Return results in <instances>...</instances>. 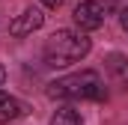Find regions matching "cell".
Masks as SVG:
<instances>
[{
  "mask_svg": "<svg viewBox=\"0 0 128 125\" xmlns=\"http://www.w3.org/2000/svg\"><path fill=\"white\" fill-rule=\"evenodd\" d=\"M113 9L110 0H80L74 9H72V21L80 33H92L98 27H104L107 21V12Z\"/></svg>",
  "mask_w": 128,
  "mask_h": 125,
  "instance_id": "cell-3",
  "label": "cell"
},
{
  "mask_svg": "<svg viewBox=\"0 0 128 125\" xmlns=\"http://www.w3.org/2000/svg\"><path fill=\"white\" fill-rule=\"evenodd\" d=\"M42 24H45V12H42L39 6H27V9H21V15L9 24V33H12L15 39H24V36L36 33Z\"/></svg>",
  "mask_w": 128,
  "mask_h": 125,
  "instance_id": "cell-4",
  "label": "cell"
},
{
  "mask_svg": "<svg viewBox=\"0 0 128 125\" xmlns=\"http://www.w3.org/2000/svg\"><path fill=\"white\" fill-rule=\"evenodd\" d=\"M48 95L60 98V101H101L107 95V90H104V80H101L98 72L84 68V72H74V74L51 80Z\"/></svg>",
  "mask_w": 128,
  "mask_h": 125,
  "instance_id": "cell-2",
  "label": "cell"
},
{
  "mask_svg": "<svg viewBox=\"0 0 128 125\" xmlns=\"http://www.w3.org/2000/svg\"><path fill=\"white\" fill-rule=\"evenodd\" d=\"M90 48H92V42H90L86 33H80V30H57V33H51L45 39V48H42L45 66H51V68H68V66L84 60L90 54Z\"/></svg>",
  "mask_w": 128,
  "mask_h": 125,
  "instance_id": "cell-1",
  "label": "cell"
},
{
  "mask_svg": "<svg viewBox=\"0 0 128 125\" xmlns=\"http://www.w3.org/2000/svg\"><path fill=\"white\" fill-rule=\"evenodd\" d=\"M119 24H122V30L128 33V6L122 9V12H119Z\"/></svg>",
  "mask_w": 128,
  "mask_h": 125,
  "instance_id": "cell-9",
  "label": "cell"
},
{
  "mask_svg": "<svg viewBox=\"0 0 128 125\" xmlns=\"http://www.w3.org/2000/svg\"><path fill=\"white\" fill-rule=\"evenodd\" d=\"M0 84H3V66H0Z\"/></svg>",
  "mask_w": 128,
  "mask_h": 125,
  "instance_id": "cell-10",
  "label": "cell"
},
{
  "mask_svg": "<svg viewBox=\"0 0 128 125\" xmlns=\"http://www.w3.org/2000/svg\"><path fill=\"white\" fill-rule=\"evenodd\" d=\"M39 3H42L45 9H60V6H63V0H39Z\"/></svg>",
  "mask_w": 128,
  "mask_h": 125,
  "instance_id": "cell-8",
  "label": "cell"
},
{
  "mask_svg": "<svg viewBox=\"0 0 128 125\" xmlns=\"http://www.w3.org/2000/svg\"><path fill=\"white\" fill-rule=\"evenodd\" d=\"M51 125H84L80 113L72 110V107H57L54 116H51Z\"/></svg>",
  "mask_w": 128,
  "mask_h": 125,
  "instance_id": "cell-7",
  "label": "cell"
},
{
  "mask_svg": "<svg viewBox=\"0 0 128 125\" xmlns=\"http://www.w3.org/2000/svg\"><path fill=\"white\" fill-rule=\"evenodd\" d=\"M107 72L113 74V80H116L119 86L128 90V57L125 54H110V57H107Z\"/></svg>",
  "mask_w": 128,
  "mask_h": 125,
  "instance_id": "cell-6",
  "label": "cell"
},
{
  "mask_svg": "<svg viewBox=\"0 0 128 125\" xmlns=\"http://www.w3.org/2000/svg\"><path fill=\"white\" fill-rule=\"evenodd\" d=\"M21 116H27V104L15 95L3 92L0 90V125H9V122H18Z\"/></svg>",
  "mask_w": 128,
  "mask_h": 125,
  "instance_id": "cell-5",
  "label": "cell"
}]
</instances>
